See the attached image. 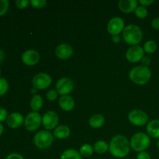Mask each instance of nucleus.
Returning <instances> with one entry per match:
<instances>
[{
  "label": "nucleus",
  "mask_w": 159,
  "mask_h": 159,
  "mask_svg": "<svg viewBox=\"0 0 159 159\" xmlns=\"http://www.w3.org/2000/svg\"><path fill=\"white\" fill-rule=\"evenodd\" d=\"M129 140L124 135L116 134L111 138L109 144V152L116 158H124L129 155L130 151Z\"/></svg>",
  "instance_id": "f257e3e1"
},
{
  "label": "nucleus",
  "mask_w": 159,
  "mask_h": 159,
  "mask_svg": "<svg viewBox=\"0 0 159 159\" xmlns=\"http://www.w3.org/2000/svg\"><path fill=\"white\" fill-rule=\"evenodd\" d=\"M129 78L130 81L136 85H145L152 78V71L149 68L138 65L130 70L129 72Z\"/></svg>",
  "instance_id": "f03ea898"
},
{
  "label": "nucleus",
  "mask_w": 159,
  "mask_h": 159,
  "mask_svg": "<svg viewBox=\"0 0 159 159\" xmlns=\"http://www.w3.org/2000/svg\"><path fill=\"white\" fill-rule=\"evenodd\" d=\"M123 37L127 44L130 46L138 45L142 41L143 33L141 28L135 24H129L123 31Z\"/></svg>",
  "instance_id": "7ed1b4c3"
},
{
  "label": "nucleus",
  "mask_w": 159,
  "mask_h": 159,
  "mask_svg": "<svg viewBox=\"0 0 159 159\" xmlns=\"http://www.w3.org/2000/svg\"><path fill=\"white\" fill-rule=\"evenodd\" d=\"M130 148L134 152H145L151 145V138L148 134L138 132L131 137L130 141Z\"/></svg>",
  "instance_id": "20e7f679"
},
{
  "label": "nucleus",
  "mask_w": 159,
  "mask_h": 159,
  "mask_svg": "<svg viewBox=\"0 0 159 159\" xmlns=\"http://www.w3.org/2000/svg\"><path fill=\"white\" fill-rule=\"evenodd\" d=\"M54 135L49 130H39L34 137V145L39 149H48L52 145Z\"/></svg>",
  "instance_id": "39448f33"
},
{
  "label": "nucleus",
  "mask_w": 159,
  "mask_h": 159,
  "mask_svg": "<svg viewBox=\"0 0 159 159\" xmlns=\"http://www.w3.org/2000/svg\"><path fill=\"white\" fill-rule=\"evenodd\" d=\"M42 125V116L38 112H30L24 120V127L26 130L36 131Z\"/></svg>",
  "instance_id": "423d86ee"
},
{
  "label": "nucleus",
  "mask_w": 159,
  "mask_h": 159,
  "mask_svg": "<svg viewBox=\"0 0 159 159\" xmlns=\"http://www.w3.org/2000/svg\"><path fill=\"white\" fill-rule=\"evenodd\" d=\"M128 120L130 124L136 127H142L148 124V115L141 110H133L128 113Z\"/></svg>",
  "instance_id": "0eeeda50"
},
{
  "label": "nucleus",
  "mask_w": 159,
  "mask_h": 159,
  "mask_svg": "<svg viewBox=\"0 0 159 159\" xmlns=\"http://www.w3.org/2000/svg\"><path fill=\"white\" fill-rule=\"evenodd\" d=\"M74 82L70 78H61L58 79L56 83L55 90L61 96H69L74 90Z\"/></svg>",
  "instance_id": "6e6552de"
},
{
  "label": "nucleus",
  "mask_w": 159,
  "mask_h": 159,
  "mask_svg": "<svg viewBox=\"0 0 159 159\" xmlns=\"http://www.w3.org/2000/svg\"><path fill=\"white\" fill-rule=\"evenodd\" d=\"M52 83V79L48 73L40 72L36 75L32 80L33 86L37 90H43L48 89Z\"/></svg>",
  "instance_id": "1a4fd4ad"
},
{
  "label": "nucleus",
  "mask_w": 159,
  "mask_h": 159,
  "mask_svg": "<svg viewBox=\"0 0 159 159\" xmlns=\"http://www.w3.org/2000/svg\"><path fill=\"white\" fill-rule=\"evenodd\" d=\"M59 123V116L56 112L49 110L46 112L42 116V125L45 130H54Z\"/></svg>",
  "instance_id": "9d476101"
},
{
  "label": "nucleus",
  "mask_w": 159,
  "mask_h": 159,
  "mask_svg": "<svg viewBox=\"0 0 159 159\" xmlns=\"http://www.w3.org/2000/svg\"><path fill=\"white\" fill-rule=\"evenodd\" d=\"M125 26V23L121 17L114 16L109 21L107 24V31L113 37L119 36L120 34L123 33Z\"/></svg>",
  "instance_id": "9b49d317"
},
{
  "label": "nucleus",
  "mask_w": 159,
  "mask_h": 159,
  "mask_svg": "<svg viewBox=\"0 0 159 159\" xmlns=\"http://www.w3.org/2000/svg\"><path fill=\"white\" fill-rule=\"evenodd\" d=\"M144 57V51L140 45L130 47L126 52V58L130 63L134 64L140 62Z\"/></svg>",
  "instance_id": "f8f14e48"
},
{
  "label": "nucleus",
  "mask_w": 159,
  "mask_h": 159,
  "mask_svg": "<svg viewBox=\"0 0 159 159\" xmlns=\"http://www.w3.org/2000/svg\"><path fill=\"white\" fill-rule=\"evenodd\" d=\"M55 55L61 60H67L73 55L74 49L68 43H61L55 48Z\"/></svg>",
  "instance_id": "ddd939ff"
},
{
  "label": "nucleus",
  "mask_w": 159,
  "mask_h": 159,
  "mask_svg": "<svg viewBox=\"0 0 159 159\" xmlns=\"http://www.w3.org/2000/svg\"><path fill=\"white\" fill-rule=\"evenodd\" d=\"M40 54L35 50H27L22 54V61L27 66H34L39 62Z\"/></svg>",
  "instance_id": "4468645a"
},
{
  "label": "nucleus",
  "mask_w": 159,
  "mask_h": 159,
  "mask_svg": "<svg viewBox=\"0 0 159 159\" xmlns=\"http://www.w3.org/2000/svg\"><path fill=\"white\" fill-rule=\"evenodd\" d=\"M24 122V118L23 116L20 113H12L8 116L6 120V124L10 128L16 129L20 127Z\"/></svg>",
  "instance_id": "2eb2a0df"
},
{
  "label": "nucleus",
  "mask_w": 159,
  "mask_h": 159,
  "mask_svg": "<svg viewBox=\"0 0 159 159\" xmlns=\"http://www.w3.org/2000/svg\"><path fill=\"white\" fill-rule=\"evenodd\" d=\"M138 6V2L136 0H120L118 3L119 9L124 13L134 12Z\"/></svg>",
  "instance_id": "dca6fc26"
},
{
  "label": "nucleus",
  "mask_w": 159,
  "mask_h": 159,
  "mask_svg": "<svg viewBox=\"0 0 159 159\" xmlns=\"http://www.w3.org/2000/svg\"><path fill=\"white\" fill-rule=\"evenodd\" d=\"M58 105L62 110L69 112L75 108V102L74 99L71 96H62L59 98Z\"/></svg>",
  "instance_id": "f3484780"
},
{
  "label": "nucleus",
  "mask_w": 159,
  "mask_h": 159,
  "mask_svg": "<svg viewBox=\"0 0 159 159\" xmlns=\"http://www.w3.org/2000/svg\"><path fill=\"white\" fill-rule=\"evenodd\" d=\"M147 134L150 138L159 139V120H152L146 127Z\"/></svg>",
  "instance_id": "a211bd4d"
},
{
  "label": "nucleus",
  "mask_w": 159,
  "mask_h": 159,
  "mask_svg": "<svg viewBox=\"0 0 159 159\" xmlns=\"http://www.w3.org/2000/svg\"><path fill=\"white\" fill-rule=\"evenodd\" d=\"M71 134V130L66 125H59L56 127L53 132L54 138L60 140H64L68 138Z\"/></svg>",
  "instance_id": "6ab92c4d"
},
{
  "label": "nucleus",
  "mask_w": 159,
  "mask_h": 159,
  "mask_svg": "<svg viewBox=\"0 0 159 159\" xmlns=\"http://www.w3.org/2000/svg\"><path fill=\"white\" fill-rule=\"evenodd\" d=\"M105 123V117L102 114H94L90 116L89 124L92 128L98 129L102 127Z\"/></svg>",
  "instance_id": "aec40b11"
},
{
  "label": "nucleus",
  "mask_w": 159,
  "mask_h": 159,
  "mask_svg": "<svg viewBox=\"0 0 159 159\" xmlns=\"http://www.w3.org/2000/svg\"><path fill=\"white\" fill-rule=\"evenodd\" d=\"M43 100L40 95H34L30 99V108L33 112H38L43 107Z\"/></svg>",
  "instance_id": "412c9836"
},
{
  "label": "nucleus",
  "mask_w": 159,
  "mask_h": 159,
  "mask_svg": "<svg viewBox=\"0 0 159 159\" xmlns=\"http://www.w3.org/2000/svg\"><path fill=\"white\" fill-rule=\"evenodd\" d=\"M60 159H82V157L79 151L69 148L62 152Z\"/></svg>",
  "instance_id": "4be33fe9"
},
{
  "label": "nucleus",
  "mask_w": 159,
  "mask_h": 159,
  "mask_svg": "<svg viewBox=\"0 0 159 159\" xmlns=\"http://www.w3.org/2000/svg\"><path fill=\"white\" fill-rule=\"evenodd\" d=\"M94 152L99 155L105 154L109 151V144L104 141H98L93 145Z\"/></svg>",
  "instance_id": "5701e85b"
},
{
  "label": "nucleus",
  "mask_w": 159,
  "mask_h": 159,
  "mask_svg": "<svg viewBox=\"0 0 159 159\" xmlns=\"http://www.w3.org/2000/svg\"><path fill=\"white\" fill-rule=\"evenodd\" d=\"M79 153L82 155V157L85 158H89L94 153V148L93 146H92L89 144H84L79 148Z\"/></svg>",
  "instance_id": "b1692460"
},
{
  "label": "nucleus",
  "mask_w": 159,
  "mask_h": 159,
  "mask_svg": "<svg viewBox=\"0 0 159 159\" xmlns=\"http://www.w3.org/2000/svg\"><path fill=\"white\" fill-rule=\"evenodd\" d=\"M157 48H158V46H157L156 42L152 40H149L146 41L144 43V47H143L144 53H147L148 54H154L157 51Z\"/></svg>",
  "instance_id": "393cba45"
},
{
  "label": "nucleus",
  "mask_w": 159,
  "mask_h": 159,
  "mask_svg": "<svg viewBox=\"0 0 159 159\" xmlns=\"http://www.w3.org/2000/svg\"><path fill=\"white\" fill-rule=\"evenodd\" d=\"M134 14L139 19H145L148 15V9L144 6H138L137 9H135Z\"/></svg>",
  "instance_id": "a878e982"
},
{
  "label": "nucleus",
  "mask_w": 159,
  "mask_h": 159,
  "mask_svg": "<svg viewBox=\"0 0 159 159\" xmlns=\"http://www.w3.org/2000/svg\"><path fill=\"white\" fill-rule=\"evenodd\" d=\"M9 89V83L4 78H0V96H3L7 93Z\"/></svg>",
  "instance_id": "bb28decb"
},
{
  "label": "nucleus",
  "mask_w": 159,
  "mask_h": 159,
  "mask_svg": "<svg viewBox=\"0 0 159 159\" xmlns=\"http://www.w3.org/2000/svg\"><path fill=\"white\" fill-rule=\"evenodd\" d=\"M9 2L8 0H0V16H4L8 12Z\"/></svg>",
  "instance_id": "cd10ccee"
},
{
  "label": "nucleus",
  "mask_w": 159,
  "mask_h": 159,
  "mask_svg": "<svg viewBox=\"0 0 159 159\" xmlns=\"http://www.w3.org/2000/svg\"><path fill=\"white\" fill-rule=\"evenodd\" d=\"M30 3L35 9H42L47 5V1L46 0H31Z\"/></svg>",
  "instance_id": "c85d7f7f"
},
{
  "label": "nucleus",
  "mask_w": 159,
  "mask_h": 159,
  "mask_svg": "<svg viewBox=\"0 0 159 159\" xmlns=\"http://www.w3.org/2000/svg\"><path fill=\"white\" fill-rule=\"evenodd\" d=\"M57 96H58V93L55 89L49 90L46 94L47 99L49 101H54L57 99Z\"/></svg>",
  "instance_id": "c756f323"
},
{
  "label": "nucleus",
  "mask_w": 159,
  "mask_h": 159,
  "mask_svg": "<svg viewBox=\"0 0 159 159\" xmlns=\"http://www.w3.org/2000/svg\"><path fill=\"white\" fill-rule=\"evenodd\" d=\"M15 3L17 8L20 9H23L27 7L28 5L30 4V2L27 1V0H16Z\"/></svg>",
  "instance_id": "7c9ffc66"
},
{
  "label": "nucleus",
  "mask_w": 159,
  "mask_h": 159,
  "mask_svg": "<svg viewBox=\"0 0 159 159\" xmlns=\"http://www.w3.org/2000/svg\"><path fill=\"white\" fill-rule=\"evenodd\" d=\"M8 118L7 110L4 108H0V122L6 120Z\"/></svg>",
  "instance_id": "2f4dec72"
},
{
  "label": "nucleus",
  "mask_w": 159,
  "mask_h": 159,
  "mask_svg": "<svg viewBox=\"0 0 159 159\" xmlns=\"http://www.w3.org/2000/svg\"><path fill=\"white\" fill-rule=\"evenodd\" d=\"M136 159H152V158H151L150 154L145 151V152H139L137 155Z\"/></svg>",
  "instance_id": "473e14b6"
},
{
  "label": "nucleus",
  "mask_w": 159,
  "mask_h": 159,
  "mask_svg": "<svg viewBox=\"0 0 159 159\" xmlns=\"http://www.w3.org/2000/svg\"><path fill=\"white\" fill-rule=\"evenodd\" d=\"M141 65H142V66L148 68L149 65H151L152 60H151V58L148 57V56H144V57L142 58V60L141 61Z\"/></svg>",
  "instance_id": "72a5a7b5"
},
{
  "label": "nucleus",
  "mask_w": 159,
  "mask_h": 159,
  "mask_svg": "<svg viewBox=\"0 0 159 159\" xmlns=\"http://www.w3.org/2000/svg\"><path fill=\"white\" fill-rule=\"evenodd\" d=\"M154 2H155V1H154V0H140V1L138 2V3L140 4V6H144V7H146V8H147V6H152Z\"/></svg>",
  "instance_id": "f704fd0d"
},
{
  "label": "nucleus",
  "mask_w": 159,
  "mask_h": 159,
  "mask_svg": "<svg viewBox=\"0 0 159 159\" xmlns=\"http://www.w3.org/2000/svg\"><path fill=\"white\" fill-rule=\"evenodd\" d=\"M6 159H25L20 154L18 153H11L7 155Z\"/></svg>",
  "instance_id": "c9c22d12"
},
{
  "label": "nucleus",
  "mask_w": 159,
  "mask_h": 159,
  "mask_svg": "<svg viewBox=\"0 0 159 159\" xmlns=\"http://www.w3.org/2000/svg\"><path fill=\"white\" fill-rule=\"evenodd\" d=\"M152 27L155 30H159V17H155L151 22Z\"/></svg>",
  "instance_id": "e433bc0d"
},
{
  "label": "nucleus",
  "mask_w": 159,
  "mask_h": 159,
  "mask_svg": "<svg viewBox=\"0 0 159 159\" xmlns=\"http://www.w3.org/2000/svg\"><path fill=\"white\" fill-rule=\"evenodd\" d=\"M112 41L114 43H119L120 42V36H113L112 37Z\"/></svg>",
  "instance_id": "4c0bfd02"
},
{
  "label": "nucleus",
  "mask_w": 159,
  "mask_h": 159,
  "mask_svg": "<svg viewBox=\"0 0 159 159\" xmlns=\"http://www.w3.org/2000/svg\"><path fill=\"white\" fill-rule=\"evenodd\" d=\"M5 57H6V54H5L4 51L2 49H0V64H1L2 62H3Z\"/></svg>",
  "instance_id": "58836bf2"
},
{
  "label": "nucleus",
  "mask_w": 159,
  "mask_h": 159,
  "mask_svg": "<svg viewBox=\"0 0 159 159\" xmlns=\"http://www.w3.org/2000/svg\"><path fill=\"white\" fill-rule=\"evenodd\" d=\"M30 93H32V94H34V95H37V89L34 88V87H33V88L31 89V90H30Z\"/></svg>",
  "instance_id": "ea45409f"
},
{
  "label": "nucleus",
  "mask_w": 159,
  "mask_h": 159,
  "mask_svg": "<svg viewBox=\"0 0 159 159\" xmlns=\"http://www.w3.org/2000/svg\"><path fill=\"white\" fill-rule=\"evenodd\" d=\"M2 133H3V126H2V124L0 123V136L2 134Z\"/></svg>",
  "instance_id": "a19ab883"
},
{
  "label": "nucleus",
  "mask_w": 159,
  "mask_h": 159,
  "mask_svg": "<svg viewBox=\"0 0 159 159\" xmlns=\"http://www.w3.org/2000/svg\"><path fill=\"white\" fill-rule=\"evenodd\" d=\"M157 146H158V148L159 149V139H158V143H157Z\"/></svg>",
  "instance_id": "79ce46f5"
},
{
  "label": "nucleus",
  "mask_w": 159,
  "mask_h": 159,
  "mask_svg": "<svg viewBox=\"0 0 159 159\" xmlns=\"http://www.w3.org/2000/svg\"><path fill=\"white\" fill-rule=\"evenodd\" d=\"M0 75H1V70H0Z\"/></svg>",
  "instance_id": "37998d69"
}]
</instances>
